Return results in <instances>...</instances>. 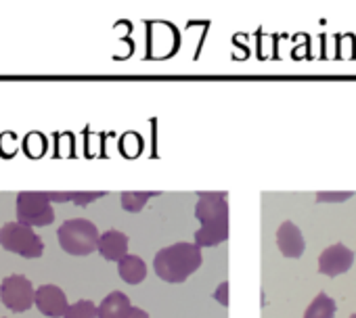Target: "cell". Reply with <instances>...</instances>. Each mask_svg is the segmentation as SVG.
<instances>
[{"label": "cell", "mask_w": 356, "mask_h": 318, "mask_svg": "<svg viewBox=\"0 0 356 318\" xmlns=\"http://www.w3.org/2000/svg\"><path fill=\"white\" fill-rule=\"evenodd\" d=\"M0 245H3L7 251L17 253L28 260L40 258L44 251V243L34 233V228L24 226L19 222H7L3 228H0Z\"/></svg>", "instance_id": "277c9868"}, {"label": "cell", "mask_w": 356, "mask_h": 318, "mask_svg": "<svg viewBox=\"0 0 356 318\" xmlns=\"http://www.w3.org/2000/svg\"><path fill=\"white\" fill-rule=\"evenodd\" d=\"M157 191H126L122 193V208L130 214H138L151 197H157Z\"/></svg>", "instance_id": "5bb4252c"}, {"label": "cell", "mask_w": 356, "mask_h": 318, "mask_svg": "<svg viewBox=\"0 0 356 318\" xmlns=\"http://www.w3.org/2000/svg\"><path fill=\"white\" fill-rule=\"evenodd\" d=\"M118 274L122 276L124 283H128V285H138V283H143L145 276H147V264H145L143 258L130 256V253H128V256L118 264Z\"/></svg>", "instance_id": "7c38bea8"}, {"label": "cell", "mask_w": 356, "mask_h": 318, "mask_svg": "<svg viewBox=\"0 0 356 318\" xmlns=\"http://www.w3.org/2000/svg\"><path fill=\"white\" fill-rule=\"evenodd\" d=\"M214 297H216L222 306H229V283H227V281L218 285V289H216Z\"/></svg>", "instance_id": "ac0fdd59"}, {"label": "cell", "mask_w": 356, "mask_h": 318, "mask_svg": "<svg viewBox=\"0 0 356 318\" xmlns=\"http://www.w3.org/2000/svg\"><path fill=\"white\" fill-rule=\"evenodd\" d=\"M44 316L49 318H61L65 316L70 303H67V295L61 287L57 285H42L36 289V303H34Z\"/></svg>", "instance_id": "ba28073f"}, {"label": "cell", "mask_w": 356, "mask_h": 318, "mask_svg": "<svg viewBox=\"0 0 356 318\" xmlns=\"http://www.w3.org/2000/svg\"><path fill=\"white\" fill-rule=\"evenodd\" d=\"M0 299L11 312H26L36 303V289L24 274H11L0 283Z\"/></svg>", "instance_id": "8992f818"}, {"label": "cell", "mask_w": 356, "mask_h": 318, "mask_svg": "<svg viewBox=\"0 0 356 318\" xmlns=\"http://www.w3.org/2000/svg\"><path fill=\"white\" fill-rule=\"evenodd\" d=\"M202 266V247L195 243H174L155 253V274L165 283H185Z\"/></svg>", "instance_id": "7a4b0ae2"}, {"label": "cell", "mask_w": 356, "mask_h": 318, "mask_svg": "<svg viewBox=\"0 0 356 318\" xmlns=\"http://www.w3.org/2000/svg\"><path fill=\"white\" fill-rule=\"evenodd\" d=\"M105 195H107L105 191H99V193L74 191V193H72V203H76L78 208H84V206H88V203H92V201H97V199H101V197H105Z\"/></svg>", "instance_id": "2e32d148"}, {"label": "cell", "mask_w": 356, "mask_h": 318, "mask_svg": "<svg viewBox=\"0 0 356 318\" xmlns=\"http://www.w3.org/2000/svg\"><path fill=\"white\" fill-rule=\"evenodd\" d=\"M229 195L222 193H200L195 206V218L202 228L195 233L197 247H216L229 239Z\"/></svg>", "instance_id": "6da1fadb"}, {"label": "cell", "mask_w": 356, "mask_h": 318, "mask_svg": "<svg viewBox=\"0 0 356 318\" xmlns=\"http://www.w3.org/2000/svg\"><path fill=\"white\" fill-rule=\"evenodd\" d=\"M105 260L109 262H122L128 256V237L120 231H107L99 239V249H97Z\"/></svg>", "instance_id": "30bf717a"}, {"label": "cell", "mask_w": 356, "mask_h": 318, "mask_svg": "<svg viewBox=\"0 0 356 318\" xmlns=\"http://www.w3.org/2000/svg\"><path fill=\"white\" fill-rule=\"evenodd\" d=\"M49 195V199L51 201H57V203H67V201H72V193H47Z\"/></svg>", "instance_id": "d6986e66"}, {"label": "cell", "mask_w": 356, "mask_h": 318, "mask_svg": "<svg viewBox=\"0 0 356 318\" xmlns=\"http://www.w3.org/2000/svg\"><path fill=\"white\" fill-rule=\"evenodd\" d=\"M354 197L352 191H343V193H316V201H325V203H339V201H346Z\"/></svg>", "instance_id": "e0dca14e"}, {"label": "cell", "mask_w": 356, "mask_h": 318, "mask_svg": "<svg viewBox=\"0 0 356 318\" xmlns=\"http://www.w3.org/2000/svg\"><path fill=\"white\" fill-rule=\"evenodd\" d=\"M128 318H149V314L143 308H132V312H130Z\"/></svg>", "instance_id": "ffe728a7"}, {"label": "cell", "mask_w": 356, "mask_h": 318, "mask_svg": "<svg viewBox=\"0 0 356 318\" xmlns=\"http://www.w3.org/2000/svg\"><path fill=\"white\" fill-rule=\"evenodd\" d=\"M55 220L53 201L47 193L24 191L17 195V222L24 226H49Z\"/></svg>", "instance_id": "5b68a950"}, {"label": "cell", "mask_w": 356, "mask_h": 318, "mask_svg": "<svg viewBox=\"0 0 356 318\" xmlns=\"http://www.w3.org/2000/svg\"><path fill=\"white\" fill-rule=\"evenodd\" d=\"M350 318H356V314H352V316H350Z\"/></svg>", "instance_id": "44dd1931"}, {"label": "cell", "mask_w": 356, "mask_h": 318, "mask_svg": "<svg viewBox=\"0 0 356 318\" xmlns=\"http://www.w3.org/2000/svg\"><path fill=\"white\" fill-rule=\"evenodd\" d=\"M59 245L70 256H88L99 249V228L86 218L65 220L57 231Z\"/></svg>", "instance_id": "3957f363"}, {"label": "cell", "mask_w": 356, "mask_h": 318, "mask_svg": "<svg viewBox=\"0 0 356 318\" xmlns=\"http://www.w3.org/2000/svg\"><path fill=\"white\" fill-rule=\"evenodd\" d=\"M277 245H279V251L285 256V258H300L306 249V241H304V235L302 231L293 224V222H283L277 231Z\"/></svg>", "instance_id": "9c48e42d"}, {"label": "cell", "mask_w": 356, "mask_h": 318, "mask_svg": "<svg viewBox=\"0 0 356 318\" xmlns=\"http://www.w3.org/2000/svg\"><path fill=\"white\" fill-rule=\"evenodd\" d=\"M352 264H354V251L343 243H335L318 256V270L321 274L327 276L343 274L352 268Z\"/></svg>", "instance_id": "52a82bcc"}, {"label": "cell", "mask_w": 356, "mask_h": 318, "mask_svg": "<svg viewBox=\"0 0 356 318\" xmlns=\"http://www.w3.org/2000/svg\"><path fill=\"white\" fill-rule=\"evenodd\" d=\"M132 312V303L128 295L122 291H111L101 303H99V318H128Z\"/></svg>", "instance_id": "8fae6325"}, {"label": "cell", "mask_w": 356, "mask_h": 318, "mask_svg": "<svg viewBox=\"0 0 356 318\" xmlns=\"http://www.w3.org/2000/svg\"><path fill=\"white\" fill-rule=\"evenodd\" d=\"M63 318H99V306H95L90 299H78L67 308Z\"/></svg>", "instance_id": "9a60e30c"}, {"label": "cell", "mask_w": 356, "mask_h": 318, "mask_svg": "<svg viewBox=\"0 0 356 318\" xmlns=\"http://www.w3.org/2000/svg\"><path fill=\"white\" fill-rule=\"evenodd\" d=\"M335 312H337L335 299L321 291V293L310 301V306L306 308L304 318H333Z\"/></svg>", "instance_id": "4fadbf2b"}]
</instances>
